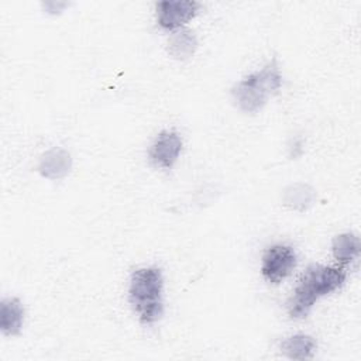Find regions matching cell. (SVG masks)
Wrapping results in <instances>:
<instances>
[{"label": "cell", "mask_w": 361, "mask_h": 361, "mask_svg": "<svg viewBox=\"0 0 361 361\" xmlns=\"http://www.w3.org/2000/svg\"><path fill=\"white\" fill-rule=\"evenodd\" d=\"M345 276L344 267H326L320 264L309 265L288 300L289 316L292 319L306 317L320 298L344 285Z\"/></svg>", "instance_id": "1"}, {"label": "cell", "mask_w": 361, "mask_h": 361, "mask_svg": "<svg viewBox=\"0 0 361 361\" xmlns=\"http://www.w3.org/2000/svg\"><path fill=\"white\" fill-rule=\"evenodd\" d=\"M162 272L157 267H142L131 274L128 299L142 324H152L162 317Z\"/></svg>", "instance_id": "2"}, {"label": "cell", "mask_w": 361, "mask_h": 361, "mask_svg": "<svg viewBox=\"0 0 361 361\" xmlns=\"http://www.w3.org/2000/svg\"><path fill=\"white\" fill-rule=\"evenodd\" d=\"M282 87V75L276 59L268 62L257 72L247 75L231 89L237 107L248 114L259 111L268 99Z\"/></svg>", "instance_id": "3"}, {"label": "cell", "mask_w": 361, "mask_h": 361, "mask_svg": "<svg viewBox=\"0 0 361 361\" xmlns=\"http://www.w3.org/2000/svg\"><path fill=\"white\" fill-rule=\"evenodd\" d=\"M296 267V254L290 245L274 244L265 250L261 259L262 278L274 285L286 279Z\"/></svg>", "instance_id": "4"}, {"label": "cell", "mask_w": 361, "mask_h": 361, "mask_svg": "<svg viewBox=\"0 0 361 361\" xmlns=\"http://www.w3.org/2000/svg\"><path fill=\"white\" fill-rule=\"evenodd\" d=\"M200 3L195 0H161L155 4L157 23L162 30L182 28L199 11Z\"/></svg>", "instance_id": "5"}, {"label": "cell", "mask_w": 361, "mask_h": 361, "mask_svg": "<svg viewBox=\"0 0 361 361\" xmlns=\"http://www.w3.org/2000/svg\"><path fill=\"white\" fill-rule=\"evenodd\" d=\"M183 148L182 137L176 131H161L149 147L148 157L152 165L162 169H171L178 161Z\"/></svg>", "instance_id": "6"}, {"label": "cell", "mask_w": 361, "mask_h": 361, "mask_svg": "<svg viewBox=\"0 0 361 361\" xmlns=\"http://www.w3.org/2000/svg\"><path fill=\"white\" fill-rule=\"evenodd\" d=\"M72 169L71 154L59 147L45 151L38 164V172L42 178L56 180L65 178Z\"/></svg>", "instance_id": "7"}, {"label": "cell", "mask_w": 361, "mask_h": 361, "mask_svg": "<svg viewBox=\"0 0 361 361\" xmlns=\"http://www.w3.org/2000/svg\"><path fill=\"white\" fill-rule=\"evenodd\" d=\"M24 323V307L17 298L1 300L0 330L4 336H16L21 331Z\"/></svg>", "instance_id": "8"}, {"label": "cell", "mask_w": 361, "mask_h": 361, "mask_svg": "<svg viewBox=\"0 0 361 361\" xmlns=\"http://www.w3.org/2000/svg\"><path fill=\"white\" fill-rule=\"evenodd\" d=\"M281 353L290 360H309L313 358L317 343L309 334H293L281 343Z\"/></svg>", "instance_id": "9"}, {"label": "cell", "mask_w": 361, "mask_h": 361, "mask_svg": "<svg viewBox=\"0 0 361 361\" xmlns=\"http://www.w3.org/2000/svg\"><path fill=\"white\" fill-rule=\"evenodd\" d=\"M360 237L354 233H343L334 237L331 243V252L340 267L348 265L360 255Z\"/></svg>", "instance_id": "10"}, {"label": "cell", "mask_w": 361, "mask_h": 361, "mask_svg": "<svg viewBox=\"0 0 361 361\" xmlns=\"http://www.w3.org/2000/svg\"><path fill=\"white\" fill-rule=\"evenodd\" d=\"M283 204L296 212H305L316 202V192L306 183H293L283 192Z\"/></svg>", "instance_id": "11"}, {"label": "cell", "mask_w": 361, "mask_h": 361, "mask_svg": "<svg viewBox=\"0 0 361 361\" xmlns=\"http://www.w3.org/2000/svg\"><path fill=\"white\" fill-rule=\"evenodd\" d=\"M196 48H197V39L195 34L188 30L176 31L168 42V51L176 59H186L192 56Z\"/></svg>", "instance_id": "12"}]
</instances>
